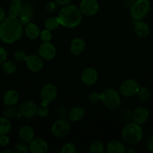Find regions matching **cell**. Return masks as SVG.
Returning <instances> with one entry per match:
<instances>
[{
    "label": "cell",
    "mask_w": 153,
    "mask_h": 153,
    "mask_svg": "<svg viewBox=\"0 0 153 153\" xmlns=\"http://www.w3.org/2000/svg\"><path fill=\"white\" fill-rule=\"evenodd\" d=\"M22 26L18 16L8 14L0 22V40L8 44L16 43L23 34Z\"/></svg>",
    "instance_id": "1"
},
{
    "label": "cell",
    "mask_w": 153,
    "mask_h": 153,
    "mask_svg": "<svg viewBox=\"0 0 153 153\" xmlns=\"http://www.w3.org/2000/svg\"><path fill=\"white\" fill-rule=\"evenodd\" d=\"M60 25L68 28H74L80 25L82 21V13L79 7L69 4L62 6L58 14Z\"/></svg>",
    "instance_id": "2"
},
{
    "label": "cell",
    "mask_w": 153,
    "mask_h": 153,
    "mask_svg": "<svg viewBox=\"0 0 153 153\" xmlns=\"http://www.w3.org/2000/svg\"><path fill=\"white\" fill-rule=\"evenodd\" d=\"M123 141L129 145H134L140 143L143 137V130L141 125L134 122L126 124L121 133Z\"/></svg>",
    "instance_id": "3"
},
{
    "label": "cell",
    "mask_w": 153,
    "mask_h": 153,
    "mask_svg": "<svg viewBox=\"0 0 153 153\" xmlns=\"http://www.w3.org/2000/svg\"><path fill=\"white\" fill-rule=\"evenodd\" d=\"M100 100L107 108L116 110L121 105V97L118 92L112 88H106L100 93Z\"/></svg>",
    "instance_id": "4"
},
{
    "label": "cell",
    "mask_w": 153,
    "mask_h": 153,
    "mask_svg": "<svg viewBox=\"0 0 153 153\" xmlns=\"http://www.w3.org/2000/svg\"><path fill=\"white\" fill-rule=\"evenodd\" d=\"M151 5L148 0H135L130 7V13L134 20L143 19L149 12Z\"/></svg>",
    "instance_id": "5"
},
{
    "label": "cell",
    "mask_w": 153,
    "mask_h": 153,
    "mask_svg": "<svg viewBox=\"0 0 153 153\" xmlns=\"http://www.w3.org/2000/svg\"><path fill=\"white\" fill-rule=\"evenodd\" d=\"M70 120L66 118H59L51 126V133L56 137H64L70 131Z\"/></svg>",
    "instance_id": "6"
},
{
    "label": "cell",
    "mask_w": 153,
    "mask_h": 153,
    "mask_svg": "<svg viewBox=\"0 0 153 153\" xmlns=\"http://www.w3.org/2000/svg\"><path fill=\"white\" fill-rule=\"evenodd\" d=\"M140 85L135 79H128L121 84L119 88L120 94L125 97H132L136 95Z\"/></svg>",
    "instance_id": "7"
},
{
    "label": "cell",
    "mask_w": 153,
    "mask_h": 153,
    "mask_svg": "<svg viewBox=\"0 0 153 153\" xmlns=\"http://www.w3.org/2000/svg\"><path fill=\"white\" fill-rule=\"evenodd\" d=\"M58 94L56 87L52 84H46L44 85L40 92V97L41 99L40 103L45 105H48L50 102L56 100Z\"/></svg>",
    "instance_id": "8"
},
{
    "label": "cell",
    "mask_w": 153,
    "mask_h": 153,
    "mask_svg": "<svg viewBox=\"0 0 153 153\" xmlns=\"http://www.w3.org/2000/svg\"><path fill=\"white\" fill-rule=\"evenodd\" d=\"M79 8L82 15L92 16L95 15L99 10V4L97 0H81Z\"/></svg>",
    "instance_id": "9"
},
{
    "label": "cell",
    "mask_w": 153,
    "mask_h": 153,
    "mask_svg": "<svg viewBox=\"0 0 153 153\" xmlns=\"http://www.w3.org/2000/svg\"><path fill=\"white\" fill-rule=\"evenodd\" d=\"M38 53L42 59L50 61L55 58L56 55V49L50 42H43L39 46Z\"/></svg>",
    "instance_id": "10"
},
{
    "label": "cell",
    "mask_w": 153,
    "mask_h": 153,
    "mask_svg": "<svg viewBox=\"0 0 153 153\" xmlns=\"http://www.w3.org/2000/svg\"><path fill=\"white\" fill-rule=\"evenodd\" d=\"M38 106L34 102L26 101L20 105L19 108V114L21 117L26 119H32L37 115Z\"/></svg>",
    "instance_id": "11"
},
{
    "label": "cell",
    "mask_w": 153,
    "mask_h": 153,
    "mask_svg": "<svg viewBox=\"0 0 153 153\" xmlns=\"http://www.w3.org/2000/svg\"><path fill=\"white\" fill-rule=\"evenodd\" d=\"M34 14V7L30 1H25L22 3L21 10L18 16L20 21L22 25H26L32 19Z\"/></svg>",
    "instance_id": "12"
},
{
    "label": "cell",
    "mask_w": 153,
    "mask_h": 153,
    "mask_svg": "<svg viewBox=\"0 0 153 153\" xmlns=\"http://www.w3.org/2000/svg\"><path fill=\"white\" fill-rule=\"evenodd\" d=\"M81 82L87 86H92L97 82L98 73L93 67H87L82 70L80 76Z\"/></svg>",
    "instance_id": "13"
},
{
    "label": "cell",
    "mask_w": 153,
    "mask_h": 153,
    "mask_svg": "<svg viewBox=\"0 0 153 153\" xmlns=\"http://www.w3.org/2000/svg\"><path fill=\"white\" fill-rule=\"evenodd\" d=\"M25 62L28 70L32 73H38L44 67L43 59L39 55H27Z\"/></svg>",
    "instance_id": "14"
},
{
    "label": "cell",
    "mask_w": 153,
    "mask_h": 153,
    "mask_svg": "<svg viewBox=\"0 0 153 153\" xmlns=\"http://www.w3.org/2000/svg\"><path fill=\"white\" fill-rule=\"evenodd\" d=\"M149 116L150 114L148 109L143 106H140L132 111L131 118L134 123L142 125L148 121Z\"/></svg>",
    "instance_id": "15"
},
{
    "label": "cell",
    "mask_w": 153,
    "mask_h": 153,
    "mask_svg": "<svg viewBox=\"0 0 153 153\" xmlns=\"http://www.w3.org/2000/svg\"><path fill=\"white\" fill-rule=\"evenodd\" d=\"M29 152L32 153H45L48 151V144L41 138H34L28 143Z\"/></svg>",
    "instance_id": "16"
},
{
    "label": "cell",
    "mask_w": 153,
    "mask_h": 153,
    "mask_svg": "<svg viewBox=\"0 0 153 153\" xmlns=\"http://www.w3.org/2000/svg\"><path fill=\"white\" fill-rule=\"evenodd\" d=\"M134 31L138 37L145 38L149 34V26L142 19L135 20L134 24Z\"/></svg>",
    "instance_id": "17"
},
{
    "label": "cell",
    "mask_w": 153,
    "mask_h": 153,
    "mask_svg": "<svg viewBox=\"0 0 153 153\" xmlns=\"http://www.w3.org/2000/svg\"><path fill=\"white\" fill-rule=\"evenodd\" d=\"M34 128L30 126H23L20 128L18 131V136L20 139L21 141L25 142L26 143H29L34 138Z\"/></svg>",
    "instance_id": "18"
},
{
    "label": "cell",
    "mask_w": 153,
    "mask_h": 153,
    "mask_svg": "<svg viewBox=\"0 0 153 153\" xmlns=\"http://www.w3.org/2000/svg\"><path fill=\"white\" fill-rule=\"evenodd\" d=\"M86 43L85 40L81 37H75L72 40L70 44V52L74 55H79L85 50Z\"/></svg>",
    "instance_id": "19"
},
{
    "label": "cell",
    "mask_w": 153,
    "mask_h": 153,
    "mask_svg": "<svg viewBox=\"0 0 153 153\" xmlns=\"http://www.w3.org/2000/svg\"><path fill=\"white\" fill-rule=\"evenodd\" d=\"M85 116V110L81 106H74L68 111V118L70 122L80 121Z\"/></svg>",
    "instance_id": "20"
},
{
    "label": "cell",
    "mask_w": 153,
    "mask_h": 153,
    "mask_svg": "<svg viewBox=\"0 0 153 153\" xmlns=\"http://www.w3.org/2000/svg\"><path fill=\"white\" fill-rule=\"evenodd\" d=\"M24 32L28 38L31 40H35L40 36V28L34 22H28L25 25L24 28Z\"/></svg>",
    "instance_id": "21"
},
{
    "label": "cell",
    "mask_w": 153,
    "mask_h": 153,
    "mask_svg": "<svg viewBox=\"0 0 153 153\" xmlns=\"http://www.w3.org/2000/svg\"><path fill=\"white\" fill-rule=\"evenodd\" d=\"M19 94L14 90H9L6 91L3 97V101L7 106L15 105L19 102Z\"/></svg>",
    "instance_id": "22"
},
{
    "label": "cell",
    "mask_w": 153,
    "mask_h": 153,
    "mask_svg": "<svg viewBox=\"0 0 153 153\" xmlns=\"http://www.w3.org/2000/svg\"><path fill=\"white\" fill-rule=\"evenodd\" d=\"M106 152L108 153H124L126 152V147L122 142L113 140L108 143Z\"/></svg>",
    "instance_id": "23"
},
{
    "label": "cell",
    "mask_w": 153,
    "mask_h": 153,
    "mask_svg": "<svg viewBox=\"0 0 153 153\" xmlns=\"http://www.w3.org/2000/svg\"><path fill=\"white\" fill-rule=\"evenodd\" d=\"M22 0H10V7L8 14L18 16L22 5Z\"/></svg>",
    "instance_id": "24"
},
{
    "label": "cell",
    "mask_w": 153,
    "mask_h": 153,
    "mask_svg": "<svg viewBox=\"0 0 153 153\" xmlns=\"http://www.w3.org/2000/svg\"><path fill=\"white\" fill-rule=\"evenodd\" d=\"M59 25H61L58 16H50L44 22V28L51 31L56 30Z\"/></svg>",
    "instance_id": "25"
},
{
    "label": "cell",
    "mask_w": 153,
    "mask_h": 153,
    "mask_svg": "<svg viewBox=\"0 0 153 153\" xmlns=\"http://www.w3.org/2000/svg\"><path fill=\"white\" fill-rule=\"evenodd\" d=\"M2 70L6 74H13L17 70V65L14 61L6 60L2 64Z\"/></svg>",
    "instance_id": "26"
},
{
    "label": "cell",
    "mask_w": 153,
    "mask_h": 153,
    "mask_svg": "<svg viewBox=\"0 0 153 153\" xmlns=\"http://www.w3.org/2000/svg\"><path fill=\"white\" fill-rule=\"evenodd\" d=\"M11 130V123L8 118L0 117V135L8 134Z\"/></svg>",
    "instance_id": "27"
},
{
    "label": "cell",
    "mask_w": 153,
    "mask_h": 153,
    "mask_svg": "<svg viewBox=\"0 0 153 153\" xmlns=\"http://www.w3.org/2000/svg\"><path fill=\"white\" fill-rule=\"evenodd\" d=\"M88 150L92 153H103L105 151L104 145L100 140H94L90 144Z\"/></svg>",
    "instance_id": "28"
},
{
    "label": "cell",
    "mask_w": 153,
    "mask_h": 153,
    "mask_svg": "<svg viewBox=\"0 0 153 153\" xmlns=\"http://www.w3.org/2000/svg\"><path fill=\"white\" fill-rule=\"evenodd\" d=\"M136 95H137L140 100L142 102H146L149 100L150 97H151V92L147 87L140 86Z\"/></svg>",
    "instance_id": "29"
},
{
    "label": "cell",
    "mask_w": 153,
    "mask_h": 153,
    "mask_svg": "<svg viewBox=\"0 0 153 153\" xmlns=\"http://www.w3.org/2000/svg\"><path fill=\"white\" fill-rule=\"evenodd\" d=\"M17 114L18 111L16 108L14 107V105L7 106L4 109V111H3V115H4V117L9 120L14 119V117H16L17 116Z\"/></svg>",
    "instance_id": "30"
},
{
    "label": "cell",
    "mask_w": 153,
    "mask_h": 153,
    "mask_svg": "<svg viewBox=\"0 0 153 153\" xmlns=\"http://www.w3.org/2000/svg\"><path fill=\"white\" fill-rule=\"evenodd\" d=\"M29 151L28 143L25 142H20V143H16L14 146V152L16 153H27Z\"/></svg>",
    "instance_id": "31"
},
{
    "label": "cell",
    "mask_w": 153,
    "mask_h": 153,
    "mask_svg": "<svg viewBox=\"0 0 153 153\" xmlns=\"http://www.w3.org/2000/svg\"><path fill=\"white\" fill-rule=\"evenodd\" d=\"M76 152V146L73 143H70V142L64 143L61 149L62 153H75Z\"/></svg>",
    "instance_id": "32"
},
{
    "label": "cell",
    "mask_w": 153,
    "mask_h": 153,
    "mask_svg": "<svg viewBox=\"0 0 153 153\" xmlns=\"http://www.w3.org/2000/svg\"><path fill=\"white\" fill-rule=\"evenodd\" d=\"M37 114L40 117L44 118L49 114V108H48V105H45L40 103L38 106V111Z\"/></svg>",
    "instance_id": "33"
},
{
    "label": "cell",
    "mask_w": 153,
    "mask_h": 153,
    "mask_svg": "<svg viewBox=\"0 0 153 153\" xmlns=\"http://www.w3.org/2000/svg\"><path fill=\"white\" fill-rule=\"evenodd\" d=\"M40 38L43 42H50L52 40V34L51 33V31L48 29H44L40 31Z\"/></svg>",
    "instance_id": "34"
},
{
    "label": "cell",
    "mask_w": 153,
    "mask_h": 153,
    "mask_svg": "<svg viewBox=\"0 0 153 153\" xmlns=\"http://www.w3.org/2000/svg\"><path fill=\"white\" fill-rule=\"evenodd\" d=\"M88 100L90 103L93 105L98 104L100 102H101L100 100V93L98 92H92L88 95Z\"/></svg>",
    "instance_id": "35"
},
{
    "label": "cell",
    "mask_w": 153,
    "mask_h": 153,
    "mask_svg": "<svg viewBox=\"0 0 153 153\" xmlns=\"http://www.w3.org/2000/svg\"><path fill=\"white\" fill-rule=\"evenodd\" d=\"M27 55L25 51L21 50V49H19V50H16V52H14V58L17 61H25Z\"/></svg>",
    "instance_id": "36"
},
{
    "label": "cell",
    "mask_w": 153,
    "mask_h": 153,
    "mask_svg": "<svg viewBox=\"0 0 153 153\" xmlns=\"http://www.w3.org/2000/svg\"><path fill=\"white\" fill-rule=\"evenodd\" d=\"M57 6H58V4L56 1H49L46 4V10L48 13H53L57 9Z\"/></svg>",
    "instance_id": "37"
},
{
    "label": "cell",
    "mask_w": 153,
    "mask_h": 153,
    "mask_svg": "<svg viewBox=\"0 0 153 153\" xmlns=\"http://www.w3.org/2000/svg\"><path fill=\"white\" fill-rule=\"evenodd\" d=\"M8 52L7 50L2 46H0V64H2L7 60Z\"/></svg>",
    "instance_id": "38"
},
{
    "label": "cell",
    "mask_w": 153,
    "mask_h": 153,
    "mask_svg": "<svg viewBox=\"0 0 153 153\" xmlns=\"http://www.w3.org/2000/svg\"><path fill=\"white\" fill-rule=\"evenodd\" d=\"M10 143V139L7 134H1L0 135V146H6Z\"/></svg>",
    "instance_id": "39"
},
{
    "label": "cell",
    "mask_w": 153,
    "mask_h": 153,
    "mask_svg": "<svg viewBox=\"0 0 153 153\" xmlns=\"http://www.w3.org/2000/svg\"><path fill=\"white\" fill-rule=\"evenodd\" d=\"M57 114L59 118H65V117L68 116V111L65 108L62 106L57 109Z\"/></svg>",
    "instance_id": "40"
},
{
    "label": "cell",
    "mask_w": 153,
    "mask_h": 153,
    "mask_svg": "<svg viewBox=\"0 0 153 153\" xmlns=\"http://www.w3.org/2000/svg\"><path fill=\"white\" fill-rule=\"evenodd\" d=\"M147 149L150 152H153V135H151L148 137L146 141Z\"/></svg>",
    "instance_id": "41"
},
{
    "label": "cell",
    "mask_w": 153,
    "mask_h": 153,
    "mask_svg": "<svg viewBox=\"0 0 153 153\" xmlns=\"http://www.w3.org/2000/svg\"><path fill=\"white\" fill-rule=\"evenodd\" d=\"M72 0H55L56 2L58 4V5H61V6H64L67 5V4H70Z\"/></svg>",
    "instance_id": "42"
},
{
    "label": "cell",
    "mask_w": 153,
    "mask_h": 153,
    "mask_svg": "<svg viewBox=\"0 0 153 153\" xmlns=\"http://www.w3.org/2000/svg\"><path fill=\"white\" fill-rule=\"evenodd\" d=\"M5 17V11H4V8L0 5V22H1Z\"/></svg>",
    "instance_id": "43"
},
{
    "label": "cell",
    "mask_w": 153,
    "mask_h": 153,
    "mask_svg": "<svg viewBox=\"0 0 153 153\" xmlns=\"http://www.w3.org/2000/svg\"><path fill=\"white\" fill-rule=\"evenodd\" d=\"M126 152H135V149H134L133 147H128V149H126Z\"/></svg>",
    "instance_id": "44"
},
{
    "label": "cell",
    "mask_w": 153,
    "mask_h": 153,
    "mask_svg": "<svg viewBox=\"0 0 153 153\" xmlns=\"http://www.w3.org/2000/svg\"><path fill=\"white\" fill-rule=\"evenodd\" d=\"M2 153H13V152H14V151H11V150H8V149H5V150L2 151Z\"/></svg>",
    "instance_id": "45"
},
{
    "label": "cell",
    "mask_w": 153,
    "mask_h": 153,
    "mask_svg": "<svg viewBox=\"0 0 153 153\" xmlns=\"http://www.w3.org/2000/svg\"><path fill=\"white\" fill-rule=\"evenodd\" d=\"M152 135H153V134H152Z\"/></svg>",
    "instance_id": "46"
}]
</instances>
